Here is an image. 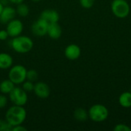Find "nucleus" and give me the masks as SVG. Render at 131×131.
<instances>
[{"label":"nucleus","mask_w":131,"mask_h":131,"mask_svg":"<svg viewBox=\"0 0 131 131\" xmlns=\"http://www.w3.org/2000/svg\"><path fill=\"white\" fill-rule=\"evenodd\" d=\"M27 117V111L23 106L14 105L8 109L5 114V120L12 126L22 124Z\"/></svg>","instance_id":"nucleus-1"},{"label":"nucleus","mask_w":131,"mask_h":131,"mask_svg":"<svg viewBox=\"0 0 131 131\" xmlns=\"http://www.w3.org/2000/svg\"><path fill=\"white\" fill-rule=\"evenodd\" d=\"M34 46L33 41L25 35H18L14 37L11 41L12 48L17 53L19 54H26L32 49Z\"/></svg>","instance_id":"nucleus-2"},{"label":"nucleus","mask_w":131,"mask_h":131,"mask_svg":"<svg viewBox=\"0 0 131 131\" xmlns=\"http://www.w3.org/2000/svg\"><path fill=\"white\" fill-rule=\"evenodd\" d=\"M109 115V111L107 107L101 104H96L92 105L88 111L89 118L94 122H103L106 121Z\"/></svg>","instance_id":"nucleus-3"},{"label":"nucleus","mask_w":131,"mask_h":131,"mask_svg":"<svg viewBox=\"0 0 131 131\" xmlns=\"http://www.w3.org/2000/svg\"><path fill=\"white\" fill-rule=\"evenodd\" d=\"M111 8L114 15L119 18L127 17L130 12V7L127 0H113Z\"/></svg>","instance_id":"nucleus-4"},{"label":"nucleus","mask_w":131,"mask_h":131,"mask_svg":"<svg viewBox=\"0 0 131 131\" xmlns=\"http://www.w3.org/2000/svg\"><path fill=\"white\" fill-rule=\"evenodd\" d=\"M27 69L21 64L12 66L8 71V78L15 84H21L26 80Z\"/></svg>","instance_id":"nucleus-5"},{"label":"nucleus","mask_w":131,"mask_h":131,"mask_svg":"<svg viewBox=\"0 0 131 131\" xmlns=\"http://www.w3.org/2000/svg\"><path fill=\"white\" fill-rule=\"evenodd\" d=\"M8 98L14 105L25 106L28 102L27 92L22 88L15 87L8 94Z\"/></svg>","instance_id":"nucleus-6"},{"label":"nucleus","mask_w":131,"mask_h":131,"mask_svg":"<svg viewBox=\"0 0 131 131\" xmlns=\"http://www.w3.org/2000/svg\"><path fill=\"white\" fill-rule=\"evenodd\" d=\"M23 23L19 19L14 18L7 23L6 31L9 37L14 38L20 35L23 31Z\"/></svg>","instance_id":"nucleus-7"},{"label":"nucleus","mask_w":131,"mask_h":131,"mask_svg":"<svg viewBox=\"0 0 131 131\" xmlns=\"http://www.w3.org/2000/svg\"><path fill=\"white\" fill-rule=\"evenodd\" d=\"M48 28V23L45 20L39 18L32 24L31 31L34 35L42 37L47 35Z\"/></svg>","instance_id":"nucleus-8"},{"label":"nucleus","mask_w":131,"mask_h":131,"mask_svg":"<svg viewBox=\"0 0 131 131\" xmlns=\"http://www.w3.org/2000/svg\"><path fill=\"white\" fill-rule=\"evenodd\" d=\"M33 91L38 97L45 99L50 96L51 89L48 84L42 81H39L35 84Z\"/></svg>","instance_id":"nucleus-9"},{"label":"nucleus","mask_w":131,"mask_h":131,"mask_svg":"<svg viewBox=\"0 0 131 131\" xmlns=\"http://www.w3.org/2000/svg\"><path fill=\"white\" fill-rule=\"evenodd\" d=\"M81 54V48L76 44H71L64 49V56L67 59L71 61L77 60L80 58Z\"/></svg>","instance_id":"nucleus-10"},{"label":"nucleus","mask_w":131,"mask_h":131,"mask_svg":"<svg viewBox=\"0 0 131 131\" xmlns=\"http://www.w3.org/2000/svg\"><path fill=\"white\" fill-rule=\"evenodd\" d=\"M39 18L45 20L48 24H50L54 22H58L60 19V15L54 9L47 8L41 12Z\"/></svg>","instance_id":"nucleus-11"},{"label":"nucleus","mask_w":131,"mask_h":131,"mask_svg":"<svg viewBox=\"0 0 131 131\" xmlns=\"http://www.w3.org/2000/svg\"><path fill=\"white\" fill-rule=\"evenodd\" d=\"M15 8L11 6L3 7L2 11L0 14V22L2 24H7L11 20L14 19L16 15Z\"/></svg>","instance_id":"nucleus-12"},{"label":"nucleus","mask_w":131,"mask_h":131,"mask_svg":"<svg viewBox=\"0 0 131 131\" xmlns=\"http://www.w3.org/2000/svg\"><path fill=\"white\" fill-rule=\"evenodd\" d=\"M47 35L51 38L57 40L61 38L62 35V28L58 22H54L48 24Z\"/></svg>","instance_id":"nucleus-13"},{"label":"nucleus","mask_w":131,"mask_h":131,"mask_svg":"<svg viewBox=\"0 0 131 131\" xmlns=\"http://www.w3.org/2000/svg\"><path fill=\"white\" fill-rule=\"evenodd\" d=\"M13 64L12 57L8 53H0V69L5 70L10 68Z\"/></svg>","instance_id":"nucleus-14"},{"label":"nucleus","mask_w":131,"mask_h":131,"mask_svg":"<svg viewBox=\"0 0 131 131\" xmlns=\"http://www.w3.org/2000/svg\"><path fill=\"white\" fill-rule=\"evenodd\" d=\"M15 84L8 78L5 79L0 83V92L3 94H8L15 87Z\"/></svg>","instance_id":"nucleus-15"},{"label":"nucleus","mask_w":131,"mask_h":131,"mask_svg":"<svg viewBox=\"0 0 131 131\" xmlns=\"http://www.w3.org/2000/svg\"><path fill=\"white\" fill-rule=\"evenodd\" d=\"M119 104L124 108L131 107V92L124 91L119 97Z\"/></svg>","instance_id":"nucleus-16"},{"label":"nucleus","mask_w":131,"mask_h":131,"mask_svg":"<svg viewBox=\"0 0 131 131\" xmlns=\"http://www.w3.org/2000/svg\"><path fill=\"white\" fill-rule=\"evenodd\" d=\"M74 117L76 121H78L79 122H84L89 117L88 111H87L84 108L78 107L74 111Z\"/></svg>","instance_id":"nucleus-17"},{"label":"nucleus","mask_w":131,"mask_h":131,"mask_svg":"<svg viewBox=\"0 0 131 131\" xmlns=\"http://www.w3.org/2000/svg\"><path fill=\"white\" fill-rule=\"evenodd\" d=\"M15 11H16V14L18 15L21 17L28 16V14H29V12H30L29 7L26 4H25L24 2H21V3L17 5Z\"/></svg>","instance_id":"nucleus-18"},{"label":"nucleus","mask_w":131,"mask_h":131,"mask_svg":"<svg viewBox=\"0 0 131 131\" xmlns=\"http://www.w3.org/2000/svg\"><path fill=\"white\" fill-rule=\"evenodd\" d=\"M38 72L34 70V69H31V70H27V74H26V80H28L30 81L35 82L37 81L38 79Z\"/></svg>","instance_id":"nucleus-19"},{"label":"nucleus","mask_w":131,"mask_h":131,"mask_svg":"<svg viewBox=\"0 0 131 131\" xmlns=\"http://www.w3.org/2000/svg\"><path fill=\"white\" fill-rule=\"evenodd\" d=\"M34 86L35 84L32 81H30L28 80H25L22 83V88L26 91V92H31L33 91L34 90Z\"/></svg>","instance_id":"nucleus-20"},{"label":"nucleus","mask_w":131,"mask_h":131,"mask_svg":"<svg viewBox=\"0 0 131 131\" xmlns=\"http://www.w3.org/2000/svg\"><path fill=\"white\" fill-rule=\"evenodd\" d=\"M79 2L81 7L86 9H89L94 6L95 0H79Z\"/></svg>","instance_id":"nucleus-21"},{"label":"nucleus","mask_w":131,"mask_h":131,"mask_svg":"<svg viewBox=\"0 0 131 131\" xmlns=\"http://www.w3.org/2000/svg\"><path fill=\"white\" fill-rule=\"evenodd\" d=\"M12 127L7 122V121L0 119V131H12Z\"/></svg>","instance_id":"nucleus-22"},{"label":"nucleus","mask_w":131,"mask_h":131,"mask_svg":"<svg viewBox=\"0 0 131 131\" xmlns=\"http://www.w3.org/2000/svg\"><path fill=\"white\" fill-rule=\"evenodd\" d=\"M114 131H131V128L127 124H118L114 128Z\"/></svg>","instance_id":"nucleus-23"},{"label":"nucleus","mask_w":131,"mask_h":131,"mask_svg":"<svg viewBox=\"0 0 131 131\" xmlns=\"http://www.w3.org/2000/svg\"><path fill=\"white\" fill-rule=\"evenodd\" d=\"M8 104V98L5 94H0V109L5 107Z\"/></svg>","instance_id":"nucleus-24"},{"label":"nucleus","mask_w":131,"mask_h":131,"mask_svg":"<svg viewBox=\"0 0 131 131\" xmlns=\"http://www.w3.org/2000/svg\"><path fill=\"white\" fill-rule=\"evenodd\" d=\"M8 34L6 31V29H2L0 30V41H5L8 38Z\"/></svg>","instance_id":"nucleus-25"},{"label":"nucleus","mask_w":131,"mask_h":131,"mask_svg":"<svg viewBox=\"0 0 131 131\" xmlns=\"http://www.w3.org/2000/svg\"><path fill=\"white\" fill-rule=\"evenodd\" d=\"M27 128H25L24 126H22L21 124L20 125H16L12 127V131H27Z\"/></svg>","instance_id":"nucleus-26"},{"label":"nucleus","mask_w":131,"mask_h":131,"mask_svg":"<svg viewBox=\"0 0 131 131\" xmlns=\"http://www.w3.org/2000/svg\"><path fill=\"white\" fill-rule=\"evenodd\" d=\"M11 3H13V4H15V5H18L21 2H24L25 0H8Z\"/></svg>","instance_id":"nucleus-27"},{"label":"nucleus","mask_w":131,"mask_h":131,"mask_svg":"<svg viewBox=\"0 0 131 131\" xmlns=\"http://www.w3.org/2000/svg\"><path fill=\"white\" fill-rule=\"evenodd\" d=\"M3 5L2 4V2H0V14H1V12H2V8H3Z\"/></svg>","instance_id":"nucleus-28"},{"label":"nucleus","mask_w":131,"mask_h":131,"mask_svg":"<svg viewBox=\"0 0 131 131\" xmlns=\"http://www.w3.org/2000/svg\"><path fill=\"white\" fill-rule=\"evenodd\" d=\"M31 1H33V2H39L41 0H31Z\"/></svg>","instance_id":"nucleus-29"},{"label":"nucleus","mask_w":131,"mask_h":131,"mask_svg":"<svg viewBox=\"0 0 131 131\" xmlns=\"http://www.w3.org/2000/svg\"><path fill=\"white\" fill-rule=\"evenodd\" d=\"M130 92H131V88H130Z\"/></svg>","instance_id":"nucleus-30"}]
</instances>
